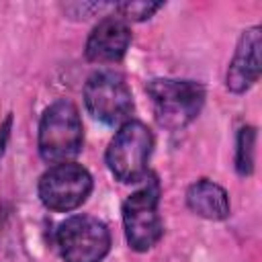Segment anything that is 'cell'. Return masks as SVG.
<instances>
[{"label":"cell","mask_w":262,"mask_h":262,"mask_svg":"<svg viewBox=\"0 0 262 262\" xmlns=\"http://www.w3.org/2000/svg\"><path fill=\"white\" fill-rule=\"evenodd\" d=\"M260 49H262V29L258 25L242 31L233 57L225 74V86L233 94L250 90L260 78Z\"/></svg>","instance_id":"9"},{"label":"cell","mask_w":262,"mask_h":262,"mask_svg":"<svg viewBox=\"0 0 262 262\" xmlns=\"http://www.w3.org/2000/svg\"><path fill=\"white\" fill-rule=\"evenodd\" d=\"M145 92L151 100L156 123L168 131L190 125L199 117L207 96L201 82L178 78H154L147 82Z\"/></svg>","instance_id":"2"},{"label":"cell","mask_w":262,"mask_h":262,"mask_svg":"<svg viewBox=\"0 0 262 262\" xmlns=\"http://www.w3.org/2000/svg\"><path fill=\"white\" fill-rule=\"evenodd\" d=\"M143 180V186L131 192L121 209L125 239L135 252L151 250L164 235V223L158 213L160 182L154 174H147Z\"/></svg>","instance_id":"3"},{"label":"cell","mask_w":262,"mask_h":262,"mask_svg":"<svg viewBox=\"0 0 262 262\" xmlns=\"http://www.w3.org/2000/svg\"><path fill=\"white\" fill-rule=\"evenodd\" d=\"M82 143L84 125L78 106L66 98L51 102L39 121L37 147L41 160L51 166L74 162V158L82 151Z\"/></svg>","instance_id":"1"},{"label":"cell","mask_w":262,"mask_h":262,"mask_svg":"<svg viewBox=\"0 0 262 262\" xmlns=\"http://www.w3.org/2000/svg\"><path fill=\"white\" fill-rule=\"evenodd\" d=\"M186 207L209 221H223L231 213L227 190L209 178H201L186 188Z\"/></svg>","instance_id":"10"},{"label":"cell","mask_w":262,"mask_h":262,"mask_svg":"<svg viewBox=\"0 0 262 262\" xmlns=\"http://www.w3.org/2000/svg\"><path fill=\"white\" fill-rule=\"evenodd\" d=\"M10 127H12V115L6 117V121L2 123V129H0V156H2L4 149H6L8 137H10Z\"/></svg>","instance_id":"13"},{"label":"cell","mask_w":262,"mask_h":262,"mask_svg":"<svg viewBox=\"0 0 262 262\" xmlns=\"http://www.w3.org/2000/svg\"><path fill=\"white\" fill-rule=\"evenodd\" d=\"M131 45V27L119 14L100 18L90 31L84 55L92 63H117L125 57Z\"/></svg>","instance_id":"8"},{"label":"cell","mask_w":262,"mask_h":262,"mask_svg":"<svg viewBox=\"0 0 262 262\" xmlns=\"http://www.w3.org/2000/svg\"><path fill=\"white\" fill-rule=\"evenodd\" d=\"M256 127L246 125L237 131L235 141V172L239 176L254 174V156H256Z\"/></svg>","instance_id":"11"},{"label":"cell","mask_w":262,"mask_h":262,"mask_svg":"<svg viewBox=\"0 0 262 262\" xmlns=\"http://www.w3.org/2000/svg\"><path fill=\"white\" fill-rule=\"evenodd\" d=\"M86 111L104 125H123L133 111V94L123 74L98 70L84 84Z\"/></svg>","instance_id":"5"},{"label":"cell","mask_w":262,"mask_h":262,"mask_svg":"<svg viewBox=\"0 0 262 262\" xmlns=\"http://www.w3.org/2000/svg\"><path fill=\"white\" fill-rule=\"evenodd\" d=\"M154 149V133L141 121H127L111 139L104 162L119 182H139L149 170L147 162Z\"/></svg>","instance_id":"4"},{"label":"cell","mask_w":262,"mask_h":262,"mask_svg":"<svg viewBox=\"0 0 262 262\" xmlns=\"http://www.w3.org/2000/svg\"><path fill=\"white\" fill-rule=\"evenodd\" d=\"M160 8H164V2H145V0H131V2H119L115 4V12L123 18V20H147L149 16H154Z\"/></svg>","instance_id":"12"},{"label":"cell","mask_w":262,"mask_h":262,"mask_svg":"<svg viewBox=\"0 0 262 262\" xmlns=\"http://www.w3.org/2000/svg\"><path fill=\"white\" fill-rule=\"evenodd\" d=\"M92 174L76 162L49 166L39 178V199L49 211L70 213L78 209L92 192Z\"/></svg>","instance_id":"7"},{"label":"cell","mask_w":262,"mask_h":262,"mask_svg":"<svg viewBox=\"0 0 262 262\" xmlns=\"http://www.w3.org/2000/svg\"><path fill=\"white\" fill-rule=\"evenodd\" d=\"M55 242L66 262H102L111 250V231L92 215H72L59 223Z\"/></svg>","instance_id":"6"}]
</instances>
